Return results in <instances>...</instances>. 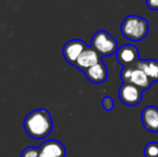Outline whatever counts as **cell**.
<instances>
[{
	"label": "cell",
	"instance_id": "2e32d148",
	"mask_svg": "<svg viewBox=\"0 0 158 157\" xmlns=\"http://www.w3.org/2000/svg\"><path fill=\"white\" fill-rule=\"evenodd\" d=\"M145 3L150 10L158 11V0H145Z\"/></svg>",
	"mask_w": 158,
	"mask_h": 157
},
{
	"label": "cell",
	"instance_id": "5b68a950",
	"mask_svg": "<svg viewBox=\"0 0 158 157\" xmlns=\"http://www.w3.org/2000/svg\"><path fill=\"white\" fill-rule=\"evenodd\" d=\"M118 98L125 105L135 107L142 101L143 90L131 83H123L118 88Z\"/></svg>",
	"mask_w": 158,
	"mask_h": 157
},
{
	"label": "cell",
	"instance_id": "6da1fadb",
	"mask_svg": "<svg viewBox=\"0 0 158 157\" xmlns=\"http://www.w3.org/2000/svg\"><path fill=\"white\" fill-rule=\"evenodd\" d=\"M26 134L32 139H45L53 130V121L46 109H35L27 114L23 122Z\"/></svg>",
	"mask_w": 158,
	"mask_h": 157
},
{
	"label": "cell",
	"instance_id": "277c9868",
	"mask_svg": "<svg viewBox=\"0 0 158 157\" xmlns=\"http://www.w3.org/2000/svg\"><path fill=\"white\" fill-rule=\"evenodd\" d=\"M119 78L123 81V83H131L141 88L142 90L148 89L153 84L150 78L141 69H138L135 67L123 68L119 73Z\"/></svg>",
	"mask_w": 158,
	"mask_h": 157
},
{
	"label": "cell",
	"instance_id": "3957f363",
	"mask_svg": "<svg viewBox=\"0 0 158 157\" xmlns=\"http://www.w3.org/2000/svg\"><path fill=\"white\" fill-rule=\"evenodd\" d=\"M90 46L100 55L101 57L110 56V55L116 53L118 48L117 40L112 37L106 30H98L95 32L92 38Z\"/></svg>",
	"mask_w": 158,
	"mask_h": 157
},
{
	"label": "cell",
	"instance_id": "30bf717a",
	"mask_svg": "<svg viewBox=\"0 0 158 157\" xmlns=\"http://www.w3.org/2000/svg\"><path fill=\"white\" fill-rule=\"evenodd\" d=\"M141 122L148 131L158 132V108L156 105H148L142 110Z\"/></svg>",
	"mask_w": 158,
	"mask_h": 157
},
{
	"label": "cell",
	"instance_id": "8fae6325",
	"mask_svg": "<svg viewBox=\"0 0 158 157\" xmlns=\"http://www.w3.org/2000/svg\"><path fill=\"white\" fill-rule=\"evenodd\" d=\"M86 79L94 84H101L108 79V68L102 59L95 66L84 71Z\"/></svg>",
	"mask_w": 158,
	"mask_h": 157
},
{
	"label": "cell",
	"instance_id": "7c38bea8",
	"mask_svg": "<svg viewBox=\"0 0 158 157\" xmlns=\"http://www.w3.org/2000/svg\"><path fill=\"white\" fill-rule=\"evenodd\" d=\"M135 68L141 69L151 81L158 82V60L157 59H139L135 65Z\"/></svg>",
	"mask_w": 158,
	"mask_h": 157
},
{
	"label": "cell",
	"instance_id": "8992f818",
	"mask_svg": "<svg viewBox=\"0 0 158 157\" xmlns=\"http://www.w3.org/2000/svg\"><path fill=\"white\" fill-rule=\"evenodd\" d=\"M116 59L123 68H133L139 61V52L133 44H124L116 51Z\"/></svg>",
	"mask_w": 158,
	"mask_h": 157
},
{
	"label": "cell",
	"instance_id": "ba28073f",
	"mask_svg": "<svg viewBox=\"0 0 158 157\" xmlns=\"http://www.w3.org/2000/svg\"><path fill=\"white\" fill-rule=\"evenodd\" d=\"M66 147L60 141L51 139L39 147V157H66Z\"/></svg>",
	"mask_w": 158,
	"mask_h": 157
},
{
	"label": "cell",
	"instance_id": "5bb4252c",
	"mask_svg": "<svg viewBox=\"0 0 158 157\" xmlns=\"http://www.w3.org/2000/svg\"><path fill=\"white\" fill-rule=\"evenodd\" d=\"M21 157H39V147H27L22 152Z\"/></svg>",
	"mask_w": 158,
	"mask_h": 157
},
{
	"label": "cell",
	"instance_id": "7a4b0ae2",
	"mask_svg": "<svg viewBox=\"0 0 158 157\" xmlns=\"http://www.w3.org/2000/svg\"><path fill=\"white\" fill-rule=\"evenodd\" d=\"M150 31V24L146 19L131 14L124 19L121 25V34L132 42L142 41Z\"/></svg>",
	"mask_w": 158,
	"mask_h": 157
},
{
	"label": "cell",
	"instance_id": "9c48e42d",
	"mask_svg": "<svg viewBox=\"0 0 158 157\" xmlns=\"http://www.w3.org/2000/svg\"><path fill=\"white\" fill-rule=\"evenodd\" d=\"M100 60H101V56L96 52L92 46L88 45L87 48L82 52V54L79 56L77 60L75 61L74 67L77 68V69L84 72L85 70H87L88 68L93 67L96 64H98Z\"/></svg>",
	"mask_w": 158,
	"mask_h": 157
},
{
	"label": "cell",
	"instance_id": "52a82bcc",
	"mask_svg": "<svg viewBox=\"0 0 158 157\" xmlns=\"http://www.w3.org/2000/svg\"><path fill=\"white\" fill-rule=\"evenodd\" d=\"M87 46V44L81 39H72L68 41L63 48V56L64 60L70 65L74 66L79 56Z\"/></svg>",
	"mask_w": 158,
	"mask_h": 157
},
{
	"label": "cell",
	"instance_id": "9a60e30c",
	"mask_svg": "<svg viewBox=\"0 0 158 157\" xmlns=\"http://www.w3.org/2000/svg\"><path fill=\"white\" fill-rule=\"evenodd\" d=\"M101 102H102L103 109L108 112L112 111L113 108H114V100H113V98L111 96H104L103 98H102Z\"/></svg>",
	"mask_w": 158,
	"mask_h": 157
},
{
	"label": "cell",
	"instance_id": "4fadbf2b",
	"mask_svg": "<svg viewBox=\"0 0 158 157\" xmlns=\"http://www.w3.org/2000/svg\"><path fill=\"white\" fill-rule=\"evenodd\" d=\"M144 156L145 157H158V142L152 141L144 147Z\"/></svg>",
	"mask_w": 158,
	"mask_h": 157
}]
</instances>
